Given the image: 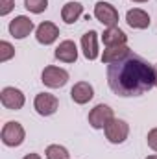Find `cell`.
Segmentation results:
<instances>
[{
  "mask_svg": "<svg viewBox=\"0 0 157 159\" xmlns=\"http://www.w3.org/2000/svg\"><path fill=\"white\" fill-rule=\"evenodd\" d=\"M155 67L131 50L107 65V85L118 96H141L155 87Z\"/></svg>",
  "mask_w": 157,
  "mask_h": 159,
  "instance_id": "6da1fadb",
  "label": "cell"
},
{
  "mask_svg": "<svg viewBox=\"0 0 157 159\" xmlns=\"http://www.w3.org/2000/svg\"><path fill=\"white\" fill-rule=\"evenodd\" d=\"M115 119L113 115V109L105 104H98L91 109L89 113V124L94 128V129H105V126Z\"/></svg>",
  "mask_w": 157,
  "mask_h": 159,
  "instance_id": "7a4b0ae2",
  "label": "cell"
},
{
  "mask_svg": "<svg viewBox=\"0 0 157 159\" xmlns=\"http://www.w3.org/2000/svg\"><path fill=\"white\" fill-rule=\"evenodd\" d=\"M41 81H43L46 87H50V89H59V87H63V85L69 81V72H67L65 69H59V67L50 65V67H46V69L43 70Z\"/></svg>",
  "mask_w": 157,
  "mask_h": 159,
  "instance_id": "3957f363",
  "label": "cell"
},
{
  "mask_svg": "<svg viewBox=\"0 0 157 159\" xmlns=\"http://www.w3.org/2000/svg\"><path fill=\"white\" fill-rule=\"evenodd\" d=\"M22 141H24V128L15 120L6 122L2 128V143L6 146H20Z\"/></svg>",
  "mask_w": 157,
  "mask_h": 159,
  "instance_id": "277c9868",
  "label": "cell"
},
{
  "mask_svg": "<svg viewBox=\"0 0 157 159\" xmlns=\"http://www.w3.org/2000/svg\"><path fill=\"white\" fill-rule=\"evenodd\" d=\"M129 135V126L126 120H120V119H113L107 126H105V137L109 143L113 144H120L128 139Z\"/></svg>",
  "mask_w": 157,
  "mask_h": 159,
  "instance_id": "5b68a950",
  "label": "cell"
},
{
  "mask_svg": "<svg viewBox=\"0 0 157 159\" xmlns=\"http://www.w3.org/2000/svg\"><path fill=\"white\" fill-rule=\"evenodd\" d=\"M94 17L107 28L117 26L118 22V11L115 6H111L109 2H96L94 6Z\"/></svg>",
  "mask_w": 157,
  "mask_h": 159,
  "instance_id": "8992f818",
  "label": "cell"
},
{
  "mask_svg": "<svg viewBox=\"0 0 157 159\" xmlns=\"http://www.w3.org/2000/svg\"><path fill=\"white\" fill-rule=\"evenodd\" d=\"M0 102L4 107H7L11 111H19L24 106V94H22V91H19L15 87H4L0 93Z\"/></svg>",
  "mask_w": 157,
  "mask_h": 159,
  "instance_id": "52a82bcc",
  "label": "cell"
},
{
  "mask_svg": "<svg viewBox=\"0 0 157 159\" xmlns=\"http://www.w3.org/2000/svg\"><path fill=\"white\" fill-rule=\"evenodd\" d=\"M57 106H59L57 98H56L54 94H50V93H39V94L35 96V100H34L35 111H37L39 115H43V117L54 115V113L57 111Z\"/></svg>",
  "mask_w": 157,
  "mask_h": 159,
  "instance_id": "ba28073f",
  "label": "cell"
},
{
  "mask_svg": "<svg viewBox=\"0 0 157 159\" xmlns=\"http://www.w3.org/2000/svg\"><path fill=\"white\" fill-rule=\"evenodd\" d=\"M32 30H34V22L24 15H19L9 22V34L15 39H24L26 35L32 34Z\"/></svg>",
  "mask_w": 157,
  "mask_h": 159,
  "instance_id": "9c48e42d",
  "label": "cell"
},
{
  "mask_svg": "<svg viewBox=\"0 0 157 159\" xmlns=\"http://www.w3.org/2000/svg\"><path fill=\"white\" fill-rule=\"evenodd\" d=\"M54 56H56V59H59L63 63H74L78 59L76 43L74 41H63V43H59V46L56 48Z\"/></svg>",
  "mask_w": 157,
  "mask_h": 159,
  "instance_id": "30bf717a",
  "label": "cell"
},
{
  "mask_svg": "<svg viewBox=\"0 0 157 159\" xmlns=\"http://www.w3.org/2000/svg\"><path fill=\"white\" fill-rule=\"evenodd\" d=\"M35 37L41 44H52L59 37V28L54 22H41L35 30Z\"/></svg>",
  "mask_w": 157,
  "mask_h": 159,
  "instance_id": "8fae6325",
  "label": "cell"
},
{
  "mask_svg": "<svg viewBox=\"0 0 157 159\" xmlns=\"http://www.w3.org/2000/svg\"><path fill=\"white\" fill-rule=\"evenodd\" d=\"M81 50L87 59H96L98 57V34L94 30H89L81 37Z\"/></svg>",
  "mask_w": 157,
  "mask_h": 159,
  "instance_id": "7c38bea8",
  "label": "cell"
},
{
  "mask_svg": "<svg viewBox=\"0 0 157 159\" xmlns=\"http://www.w3.org/2000/svg\"><path fill=\"white\" fill-rule=\"evenodd\" d=\"M126 22L131 26V28H137V30H144L150 26V15L139 7L135 9H129L128 15H126Z\"/></svg>",
  "mask_w": 157,
  "mask_h": 159,
  "instance_id": "4fadbf2b",
  "label": "cell"
},
{
  "mask_svg": "<svg viewBox=\"0 0 157 159\" xmlns=\"http://www.w3.org/2000/svg\"><path fill=\"white\" fill-rule=\"evenodd\" d=\"M70 96L76 104H87L89 100H92L94 96V91H92V85L87 83V81H78L72 91H70Z\"/></svg>",
  "mask_w": 157,
  "mask_h": 159,
  "instance_id": "5bb4252c",
  "label": "cell"
},
{
  "mask_svg": "<svg viewBox=\"0 0 157 159\" xmlns=\"http://www.w3.org/2000/svg\"><path fill=\"white\" fill-rule=\"evenodd\" d=\"M102 41H104L105 48H109V46H120V44H126L128 35H126V34H124L120 28L113 26V28H107V30L104 32Z\"/></svg>",
  "mask_w": 157,
  "mask_h": 159,
  "instance_id": "9a60e30c",
  "label": "cell"
},
{
  "mask_svg": "<svg viewBox=\"0 0 157 159\" xmlns=\"http://www.w3.org/2000/svg\"><path fill=\"white\" fill-rule=\"evenodd\" d=\"M81 13H83V6L79 2H67L61 9V19L67 24H74L81 17Z\"/></svg>",
  "mask_w": 157,
  "mask_h": 159,
  "instance_id": "2e32d148",
  "label": "cell"
},
{
  "mask_svg": "<svg viewBox=\"0 0 157 159\" xmlns=\"http://www.w3.org/2000/svg\"><path fill=\"white\" fill-rule=\"evenodd\" d=\"M128 52H129V48H128L126 44H120V46H109V48L104 50L102 61H104L105 65H109V63L117 61V59H120V57H124Z\"/></svg>",
  "mask_w": 157,
  "mask_h": 159,
  "instance_id": "e0dca14e",
  "label": "cell"
},
{
  "mask_svg": "<svg viewBox=\"0 0 157 159\" xmlns=\"http://www.w3.org/2000/svg\"><path fill=\"white\" fill-rule=\"evenodd\" d=\"M69 152L67 148L59 146V144H50L46 148V159H69Z\"/></svg>",
  "mask_w": 157,
  "mask_h": 159,
  "instance_id": "ac0fdd59",
  "label": "cell"
},
{
  "mask_svg": "<svg viewBox=\"0 0 157 159\" xmlns=\"http://www.w3.org/2000/svg\"><path fill=\"white\" fill-rule=\"evenodd\" d=\"M24 7L32 13H43L48 7V0H24Z\"/></svg>",
  "mask_w": 157,
  "mask_h": 159,
  "instance_id": "d6986e66",
  "label": "cell"
},
{
  "mask_svg": "<svg viewBox=\"0 0 157 159\" xmlns=\"http://www.w3.org/2000/svg\"><path fill=\"white\" fill-rule=\"evenodd\" d=\"M13 56H15V48H13L7 41H2V43H0V61L4 63V61L11 59Z\"/></svg>",
  "mask_w": 157,
  "mask_h": 159,
  "instance_id": "ffe728a7",
  "label": "cell"
},
{
  "mask_svg": "<svg viewBox=\"0 0 157 159\" xmlns=\"http://www.w3.org/2000/svg\"><path fill=\"white\" fill-rule=\"evenodd\" d=\"M15 7V0H0V15H7Z\"/></svg>",
  "mask_w": 157,
  "mask_h": 159,
  "instance_id": "44dd1931",
  "label": "cell"
},
{
  "mask_svg": "<svg viewBox=\"0 0 157 159\" xmlns=\"http://www.w3.org/2000/svg\"><path fill=\"white\" fill-rule=\"evenodd\" d=\"M146 141H148V146H150L152 150H155V152H157V128H154V129H150V131H148Z\"/></svg>",
  "mask_w": 157,
  "mask_h": 159,
  "instance_id": "7402d4cb",
  "label": "cell"
},
{
  "mask_svg": "<svg viewBox=\"0 0 157 159\" xmlns=\"http://www.w3.org/2000/svg\"><path fill=\"white\" fill-rule=\"evenodd\" d=\"M22 159H41V156L39 154H26Z\"/></svg>",
  "mask_w": 157,
  "mask_h": 159,
  "instance_id": "603a6c76",
  "label": "cell"
},
{
  "mask_svg": "<svg viewBox=\"0 0 157 159\" xmlns=\"http://www.w3.org/2000/svg\"><path fill=\"white\" fill-rule=\"evenodd\" d=\"M146 159H157V154H155V156H148Z\"/></svg>",
  "mask_w": 157,
  "mask_h": 159,
  "instance_id": "cb8c5ba5",
  "label": "cell"
},
{
  "mask_svg": "<svg viewBox=\"0 0 157 159\" xmlns=\"http://www.w3.org/2000/svg\"><path fill=\"white\" fill-rule=\"evenodd\" d=\"M133 2H148V0H133Z\"/></svg>",
  "mask_w": 157,
  "mask_h": 159,
  "instance_id": "d4e9b609",
  "label": "cell"
},
{
  "mask_svg": "<svg viewBox=\"0 0 157 159\" xmlns=\"http://www.w3.org/2000/svg\"><path fill=\"white\" fill-rule=\"evenodd\" d=\"M154 67H155V72H157V63H155V65H154ZM155 87H157V81H155Z\"/></svg>",
  "mask_w": 157,
  "mask_h": 159,
  "instance_id": "484cf974",
  "label": "cell"
}]
</instances>
